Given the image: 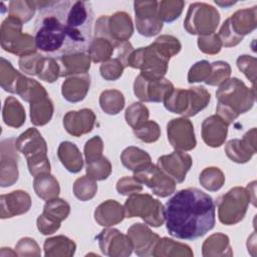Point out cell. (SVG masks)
<instances>
[{"mask_svg": "<svg viewBox=\"0 0 257 257\" xmlns=\"http://www.w3.org/2000/svg\"><path fill=\"white\" fill-rule=\"evenodd\" d=\"M165 221L171 236L184 240L198 239L215 226V203L200 189L180 190L166 203Z\"/></svg>", "mask_w": 257, "mask_h": 257, "instance_id": "1", "label": "cell"}, {"mask_svg": "<svg viewBox=\"0 0 257 257\" xmlns=\"http://www.w3.org/2000/svg\"><path fill=\"white\" fill-rule=\"evenodd\" d=\"M69 1H36L39 17L36 20L35 43L40 52L48 57L77 53L65 25Z\"/></svg>", "mask_w": 257, "mask_h": 257, "instance_id": "2", "label": "cell"}, {"mask_svg": "<svg viewBox=\"0 0 257 257\" xmlns=\"http://www.w3.org/2000/svg\"><path fill=\"white\" fill-rule=\"evenodd\" d=\"M255 95L254 87H248L237 77L229 78L216 91V114L230 124L253 107Z\"/></svg>", "mask_w": 257, "mask_h": 257, "instance_id": "3", "label": "cell"}, {"mask_svg": "<svg viewBox=\"0 0 257 257\" xmlns=\"http://www.w3.org/2000/svg\"><path fill=\"white\" fill-rule=\"evenodd\" d=\"M93 11L89 2L76 1L70 5L65 16V25L76 52H85L92 40Z\"/></svg>", "mask_w": 257, "mask_h": 257, "instance_id": "4", "label": "cell"}, {"mask_svg": "<svg viewBox=\"0 0 257 257\" xmlns=\"http://www.w3.org/2000/svg\"><path fill=\"white\" fill-rule=\"evenodd\" d=\"M15 146L17 151L25 156L28 171L33 177L43 173H50L47 145L37 128L29 127L22 133L17 138Z\"/></svg>", "mask_w": 257, "mask_h": 257, "instance_id": "5", "label": "cell"}, {"mask_svg": "<svg viewBox=\"0 0 257 257\" xmlns=\"http://www.w3.org/2000/svg\"><path fill=\"white\" fill-rule=\"evenodd\" d=\"M23 23L8 15L0 27V43L3 50L17 56H25L35 53L37 50L35 38L27 33H22Z\"/></svg>", "mask_w": 257, "mask_h": 257, "instance_id": "6", "label": "cell"}, {"mask_svg": "<svg viewBox=\"0 0 257 257\" xmlns=\"http://www.w3.org/2000/svg\"><path fill=\"white\" fill-rule=\"evenodd\" d=\"M126 218L141 217L145 223L152 227H160L165 222V207L149 194H135L128 196L124 205Z\"/></svg>", "mask_w": 257, "mask_h": 257, "instance_id": "7", "label": "cell"}, {"mask_svg": "<svg viewBox=\"0 0 257 257\" xmlns=\"http://www.w3.org/2000/svg\"><path fill=\"white\" fill-rule=\"evenodd\" d=\"M251 196L246 188L234 187L218 199L219 221L227 226L235 225L243 220Z\"/></svg>", "mask_w": 257, "mask_h": 257, "instance_id": "8", "label": "cell"}, {"mask_svg": "<svg viewBox=\"0 0 257 257\" xmlns=\"http://www.w3.org/2000/svg\"><path fill=\"white\" fill-rule=\"evenodd\" d=\"M170 59L159 52L153 44L135 49L127 62V66L141 70L143 76L149 79L163 78L168 71Z\"/></svg>", "mask_w": 257, "mask_h": 257, "instance_id": "9", "label": "cell"}, {"mask_svg": "<svg viewBox=\"0 0 257 257\" xmlns=\"http://www.w3.org/2000/svg\"><path fill=\"white\" fill-rule=\"evenodd\" d=\"M220 22L218 10L210 4L203 2L192 3L189 6L184 28L192 35H209L215 33Z\"/></svg>", "mask_w": 257, "mask_h": 257, "instance_id": "10", "label": "cell"}, {"mask_svg": "<svg viewBox=\"0 0 257 257\" xmlns=\"http://www.w3.org/2000/svg\"><path fill=\"white\" fill-rule=\"evenodd\" d=\"M133 33V20L130 14L123 11H117L110 16H100L94 27L95 37L106 38L113 43L127 41Z\"/></svg>", "mask_w": 257, "mask_h": 257, "instance_id": "11", "label": "cell"}, {"mask_svg": "<svg viewBox=\"0 0 257 257\" xmlns=\"http://www.w3.org/2000/svg\"><path fill=\"white\" fill-rule=\"evenodd\" d=\"M70 213L69 204L60 198H54L46 201L43 212L38 216L36 225L38 231L43 235H51L55 233Z\"/></svg>", "mask_w": 257, "mask_h": 257, "instance_id": "12", "label": "cell"}, {"mask_svg": "<svg viewBox=\"0 0 257 257\" xmlns=\"http://www.w3.org/2000/svg\"><path fill=\"white\" fill-rule=\"evenodd\" d=\"M174 88V84L165 77L149 79L139 74L134 82V93L144 102H164Z\"/></svg>", "mask_w": 257, "mask_h": 257, "instance_id": "13", "label": "cell"}, {"mask_svg": "<svg viewBox=\"0 0 257 257\" xmlns=\"http://www.w3.org/2000/svg\"><path fill=\"white\" fill-rule=\"evenodd\" d=\"M134 177L141 184L150 188L154 195L161 198L172 195L176 190V182L167 176L157 165L152 163L134 173Z\"/></svg>", "mask_w": 257, "mask_h": 257, "instance_id": "14", "label": "cell"}, {"mask_svg": "<svg viewBox=\"0 0 257 257\" xmlns=\"http://www.w3.org/2000/svg\"><path fill=\"white\" fill-rule=\"evenodd\" d=\"M136 27L138 32L146 37H152L161 32L163 21L158 14V1H135Z\"/></svg>", "mask_w": 257, "mask_h": 257, "instance_id": "15", "label": "cell"}, {"mask_svg": "<svg viewBox=\"0 0 257 257\" xmlns=\"http://www.w3.org/2000/svg\"><path fill=\"white\" fill-rule=\"evenodd\" d=\"M167 136L176 151L188 152L197 145L194 125L188 117L171 119L167 124Z\"/></svg>", "mask_w": 257, "mask_h": 257, "instance_id": "16", "label": "cell"}, {"mask_svg": "<svg viewBox=\"0 0 257 257\" xmlns=\"http://www.w3.org/2000/svg\"><path fill=\"white\" fill-rule=\"evenodd\" d=\"M100 251L109 257H127L133 252V244L127 235L115 228L105 227L96 237Z\"/></svg>", "mask_w": 257, "mask_h": 257, "instance_id": "17", "label": "cell"}, {"mask_svg": "<svg viewBox=\"0 0 257 257\" xmlns=\"http://www.w3.org/2000/svg\"><path fill=\"white\" fill-rule=\"evenodd\" d=\"M14 138L6 139L0 145V186L10 187L18 181V154Z\"/></svg>", "mask_w": 257, "mask_h": 257, "instance_id": "18", "label": "cell"}, {"mask_svg": "<svg viewBox=\"0 0 257 257\" xmlns=\"http://www.w3.org/2000/svg\"><path fill=\"white\" fill-rule=\"evenodd\" d=\"M193 161L189 154L182 151H174L169 155L161 156L158 159L157 166L172 180L177 183H183L187 173L192 167Z\"/></svg>", "mask_w": 257, "mask_h": 257, "instance_id": "19", "label": "cell"}, {"mask_svg": "<svg viewBox=\"0 0 257 257\" xmlns=\"http://www.w3.org/2000/svg\"><path fill=\"white\" fill-rule=\"evenodd\" d=\"M128 238L132 241L135 253L140 257L153 256L154 249L160 236L153 232L147 225L135 223L127 229Z\"/></svg>", "mask_w": 257, "mask_h": 257, "instance_id": "20", "label": "cell"}, {"mask_svg": "<svg viewBox=\"0 0 257 257\" xmlns=\"http://www.w3.org/2000/svg\"><path fill=\"white\" fill-rule=\"evenodd\" d=\"M227 157L237 164L249 162L256 154V127L249 130L242 138L230 140L225 146Z\"/></svg>", "mask_w": 257, "mask_h": 257, "instance_id": "21", "label": "cell"}, {"mask_svg": "<svg viewBox=\"0 0 257 257\" xmlns=\"http://www.w3.org/2000/svg\"><path fill=\"white\" fill-rule=\"evenodd\" d=\"M95 119V113L90 108L70 110L63 116V126L69 135L80 137L92 131Z\"/></svg>", "mask_w": 257, "mask_h": 257, "instance_id": "22", "label": "cell"}, {"mask_svg": "<svg viewBox=\"0 0 257 257\" xmlns=\"http://www.w3.org/2000/svg\"><path fill=\"white\" fill-rule=\"evenodd\" d=\"M31 208L30 195L22 190H16L0 197L1 219L12 218L27 213Z\"/></svg>", "mask_w": 257, "mask_h": 257, "instance_id": "23", "label": "cell"}, {"mask_svg": "<svg viewBox=\"0 0 257 257\" xmlns=\"http://www.w3.org/2000/svg\"><path fill=\"white\" fill-rule=\"evenodd\" d=\"M229 124L217 114L205 118L202 122L201 135L204 143L211 148L221 147L227 138Z\"/></svg>", "mask_w": 257, "mask_h": 257, "instance_id": "24", "label": "cell"}, {"mask_svg": "<svg viewBox=\"0 0 257 257\" xmlns=\"http://www.w3.org/2000/svg\"><path fill=\"white\" fill-rule=\"evenodd\" d=\"M59 68L60 77H69L73 75L85 74L90 68V57L86 52H77L62 55L56 58Z\"/></svg>", "mask_w": 257, "mask_h": 257, "instance_id": "25", "label": "cell"}, {"mask_svg": "<svg viewBox=\"0 0 257 257\" xmlns=\"http://www.w3.org/2000/svg\"><path fill=\"white\" fill-rule=\"evenodd\" d=\"M90 86L89 74H79L66 77L61 85V93L69 102H79L84 99Z\"/></svg>", "mask_w": 257, "mask_h": 257, "instance_id": "26", "label": "cell"}, {"mask_svg": "<svg viewBox=\"0 0 257 257\" xmlns=\"http://www.w3.org/2000/svg\"><path fill=\"white\" fill-rule=\"evenodd\" d=\"M125 218L124 208L115 200H106L94 210V220L102 227H111Z\"/></svg>", "mask_w": 257, "mask_h": 257, "instance_id": "27", "label": "cell"}, {"mask_svg": "<svg viewBox=\"0 0 257 257\" xmlns=\"http://www.w3.org/2000/svg\"><path fill=\"white\" fill-rule=\"evenodd\" d=\"M228 20L232 30L244 38L245 35L250 34L257 27V7L239 9Z\"/></svg>", "mask_w": 257, "mask_h": 257, "instance_id": "28", "label": "cell"}, {"mask_svg": "<svg viewBox=\"0 0 257 257\" xmlns=\"http://www.w3.org/2000/svg\"><path fill=\"white\" fill-rule=\"evenodd\" d=\"M57 157L68 172L75 174L82 170V155L75 144L68 141L60 143L57 149Z\"/></svg>", "mask_w": 257, "mask_h": 257, "instance_id": "29", "label": "cell"}, {"mask_svg": "<svg viewBox=\"0 0 257 257\" xmlns=\"http://www.w3.org/2000/svg\"><path fill=\"white\" fill-rule=\"evenodd\" d=\"M202 255L204 257H224L233 256L230 239L226 234L214 233L209 236L202 245Z\"/></svg>", "mask_w": 257, "mask_h": 257, "instance_id": "30", "label": "cell"}, {"mask_svg": "<svg viewBox=\"0 0 257 257\" xmlns=\"http://www.w3.org/2000/svg\"><path fill=\"white\" fill-rule=\"evenodd\" d=\"M45 257H71L76 250V244L66 236L58 235L47 238L43 244Z\"/></svg>", "mask_w": 257, "mask_h": 257, "instance_id": "31", "label": "cell"}, {"mask_svg": "<svg viewBox=\"0 0 257 257\" xmlns=\"http://www.w3.org/2000/svg\"><path fill=\"white\" fill-rule=\"evenodd\" d=\"M193 255L190 246L168 237L160 238L153 252V256L156 257H193Z\"/></svg>", "mask_w": 257, "mask_h": 257, "instance_id": "32", "label": "cell"}, {"mask_svg": "<svg viewBox=\"0 0 257 257\" xmlns=\"http://www.w3.org/2000/svg\"><path fill=\"white\" fill-rule=\"evenodd\" d=\"M33 189L36 195L44 201L57 198L60 193L59 183L50 173L35 176L33 180Z\"/></svg>", "mask_w": 257, "mask_h": 257, "instance_id": "33", "label": "cell"}, {"mask_svg": "<svg viewBox=\"0 0 257 257\" xmlns=\"http://www.w3.org/2000/svg\"><path fill=\"white\" fill-rule=\"evenodd\" d=\"M2 118L6 125L18 128L25 122L26 113L23 105L14 96H8L3 104Z\"/></svg>", "mask_w": 257, "mask_h": 257, "instance_id": "34", "label": "cell"}, {"mask_svg": "<svg viewBox=\"0 0 257 257\" xmlns=\"http://www.w3.org/2000/svg\"><path fill=\"white\" fill-rule=\"evenodd\" d=\"M120 161L124 168L134 173L144 169L152 163L151 156L138 147H127L120 154Z\"/></svg>", "mask_w": 257, "mask_h": 257, "instance_id": "35", "label": "cell"}, {"mask_svg": "<svg viewBox=\"0 0 257 257\" xmlns=\"http://www.w3.org/2000/svg\"><path fill=\"white\" fill-rule=\"evenodd\" d=\"M25 75L17 71L10 61L1 57L0 62V85L1 87L10 93L18 92L19 86Z\"/></svg>", "mask_w": 257, "mask_h": 257, "instance_id": "36", "label": "cell"}, {"mask_svg": "<svg viewBox=\"0 0 257 257\" xmlns=\"http://www.w3.org/2000/svg\"><path fill=\"white\" fill-rule=\"evenodd\" d=\"M30 118L34 125L42 126L50 121L54 107L52 100L46 96L30 103Z\"/></svg>", "mask_w": 257, "mask_h": 257, "instance_id": "37", "label": "cell"}, {"mask_svg": "<svg viewBox=\"0 0 257 257\" xmlns=\"http://www.w3.org/2000/svg\"><path fill=\"white\" fill-rule=\"evenodd\" d=\"M114 44L110 40L102 37H94L87 49L91 61L98 63L110 59L114 53Z\"/></svg>", "mask_w": 257, "mask_h": 257, "instance_id": "38", "label": "cell"}, {"mask_svg": "<svg viewBox=\"0 0 257 257\" xmlns=\"http://www.w3.org/2000/svg\"><path fill=\"white\" fill-rule=\"evenodd\" d=\"M189 107L184 117H191L199 113L209 104L211 100L210 92L204 86H193L188 88Z\"/></svg>", "mask_w": 257, "mask_h": 257, "instance_id": "39", "label": "cell"}, {"mask_svg": "<svg viewBox=\"0 0 257 257\" xmlns=\"http://www.w3.org/2000/svg\"><path fill=\"white\" fill-rule=\"evenodd\" d=\"M124 96L117 89H105L99 95L100 108L109 115L119 113L124 107Z\"/></svg>", "mask_w": 257, "mask_h": 257, "instance_id": "40", "label": "cell"}, {"mask_svg": "<svg viewBox=\"0 0 257 257\" xmlns=\"http://www.w3.org/2000/svg\"><path fill=\"white\" fill-rule=\"evenodd\" d=\"M164 106L170 112L182 114L184 116L189 107L188 89L174 88L169 96L164 100Z\"/></svg>", "mask_w": 257, "mask_h": 257, "instance_id": "41", "label": "cell"}, {"mask_svg": "<svg viewBox=\"0 0 257 257\" xmlns=\"http://www.w3.org/2000/svg\"><path fill=\"white\" fill-rule=\"evenodd\" d=\"M17 94L26 102H34L40 98L48 96L46 89L37 80L24 76Z\"/></svg>", "mask_w": 257, "mask_h": 257, "instance_id": "42", "label": "cell"}, {"mask_svg": "<svg viewBox=\"0 0 257 257\" xmlns=\"http://www.w3.org/2000/svg\"><path fill=\"white\" fill-rule=\"evenodd\" d=\"M199 182L204 189L210 192H217L225 184V175L219 168L209 167L201 172Z\"/></svg>", "mask_w": 257, "mask_h": 257, "instance_id": "43", "label": "cell"}, {"mask_svg": "<svg viewBox=\"0 0 257 257\" xmlns=\"http://www.w3.org/2000/svg\"><path fill=\"white\" fill-rule=\"evenodd\" d=\"M185 2L183 0H163L158 2V14L164 22L171 23L178 19L184 9Z\"/></svg>", "mask_w": 257, "mask_h": 257, "instance_id": "44", "label": "cell"}, {"mask_svg": "<svg viewBox=\"0 0 257 257\" xmlns=\"http://www.w3.org/2000/svg\"><path fill=\"white\" fill-rule=\"evenodd\" d=\"M37 9L36 1L16 0L9 3V15L19 19L22 23L28 22Z\"/></svg>", "mask_w": 257, "mask_h": 257, "instance_id": "45", "label": "cell"}, {"mask_svg": "<svg viewBox=\"0 0 257 257\" xmlns=\"http://www.w3.org/2000/svg\"><path fill=\"white\" fill-rule=\"evenodd\" d=\"M97 192L96 181L90 177L82 176L75 180L73 184V194L80 201L91 200Z\"/></svg>", "mask_w": 257, "mask_h": 257, "instance_id": "46", "label": "cell"}, {"mask_svg": "<svg viewBox=\"0 0 257 257\" xmlns=\"http://www.w3.org/2000/svg\"><path fill=\"white\" fill-rule=\"evenodd\" d=\"M152 44L168 59H171L173 56L177 55L182 49L180 40L177 37L168 34L159 36Z\"/></svg>", "mask_w": 257, "mask_h": 257, "instance_id": "47", "label": "cell"}, {"mask_svg": "<svg viewBox=\"0 0 257 257\" xmlns=\"http://www.w3.org/2000/svg\"><path fill=\"white\" fill-rule=\"evenodd\" d=\"M149 108L142 102H134L125 109L124 118L126 123L134 128L140 126L145 121L149 120Z\"/></svg>", "mask_w": 257, "mask_h": 257, "instance_id": "48", "label": "cell"}, {"mask_svg": "<svg viewBox=\"0 0 257 257\" xmlns=\"http://www.w3.org/2000/svg\"><path fill=\"white\" fill-rule=\"evenodd\" d=\"M111 164L105 157L86 164V175L95 181H103L111 174Z\"/></svg>", "mask_w": 257, "mask_h": 257, "instance_id": "49", "label": "cell"}, {"mask_svg": "<svg viewBox=\"0 0 257 257\" xmlns=\"http://www.w3.org/2000/svg\"><path fill=\"white\" fill-rule=\"evenodd\" d=\"M231 71L232 69L228 62L222 60L214 61L211 63V73L205 83L208 85L220 86L230 78Z\"/></svg>", "mask_w": 257, "mask_h": 257, "instance_id": "50", "label": "cell"}, {"mask_svg": "<svg viewBox=\"0 0 257 257\" xmlns=\"http://www.w3.org/2000/svg\"><path fill=\"white\" fill-rule=\"evenodd\" d=\"M134 135L142 142L152 144L160 139L161 128L155 120H147L140 126L134 128Z\"/></svg>", "mask_w": 257, "mask_h": 257, "instance_id": "51", "label": "cell"}, {"mask_svg": "<svg viewBox=\"0 0 257 257\" xmlns=\"http://www.w3.org/2000/svg\"><path fill=\"white\" fill-rule=\"evenodd\" d=\"M37 76L39 79L49 83L56 81L60 77V68L57 60L53 57L44 56Z\"/></svg>", "mask_w": 257, "mask_h": 257, "instance_id": "52", "label": "cell"}, {"mask_svg": "<svg viewBox=\"0 0 257 257\" xmlns=\"http://www.w3.org/2000/svg\"><path fill=\"white\" fill-rule=\"evenodd\" d=\"M125 67L123 66L122 62L116 58V57H111L110 59L102 62L99 67V72L102 78L108 81H113L117 80L123 72V69Z\"/></svg>", "mask_w": 257, "mask_h": 257, "instance_id": "53", "label": "cell"}, {"mask_svg": "<svg viewBox=\"0 0 257 257\" xmlns=\"http://www.w3.org/2000/svg\"><path fill=\"white\" fill-rule=\"evenodd\" d=\"M43 57L44 56L38 52L20 57L18 60V65L20 70L28 75H37L39 72Z\"/></svg>", "mask_w": 257, "mask_h": 257, "instance_id": "54", "label": "cell"}, {"mask_svg": "<svg viewBox=\"0 0 257 257\" xmlns=\"http://www.w3.org/2000/svg\"><path fill=\"white\" fill-rule=\"evenodd\" d=\"M211 73V63L207 60H201L193 64L188 72V82H206Z\"/></svg>", "mask_w": 257, "mask_h": 257, "instance_id": "55", "label": "cell"}, {"mask_svg": "<svg viewBox=\"0 0 257 257\" xmlns=\"http://www.w3.org/2000/svg\"><path fill=\"white\" fill-rule=\"evenodd\" d=\"M238 69L244 73V75L250 80L252 83V87L255 88V80H256V64L257 59L251 55H240L236 61Z\"/></svg>", "mask_w": 257, "mask_h": 257, "instance_id": "56", "label": "cell"}, {"mask_svg": "<svg viewBox=\"0 0 257 257\" xmlns=\"http://www.w3.org/2000/svg\"><path fill=\"white\" fill-rule=\"evenodd\" d=\"M115 189L118 194L128 197L142 192L143 184L136 180L134 176H125L117 181Z\"/></svg>", "mask_w": 257, "mask_h": 257, "instance_id": "57", "label": "cell"}, {"mask_svg": "<svg viewBox=\"0 0 257 257\" xmlns=\"http://www.w3.org/2000/svg\"><path fill=\"white\" fill-rule=\"evenodd\" d=\"M197 43H198L199 49L203 53L210 54V55L219 53L222 47V43L216 33L199 36Z\"/></svg>", "mask_w": 257, "mask_h": 257, "instance_id": "58", "label": "cell"}, {"mask_svg": "<svg viewBox=\"0 0 257 257\" xmlns=\"http://www.w3.org/2000/svg\"><path fill=\"white\" fill-rule=\"evenodd\" d=\"M103 152V142L99 136L92 137L84 145V157L85 162H93L100 157H102Z\"/></svg>", "mask_w": 257, "mask_h": 257, "instance_id": "59", "label": "cell"}, {"mask_svg": "<svg viewBox=\"0 0 257 257\" xmlns=\"http://www.w3.org/2000/svg\"><path fill=\"white\" fill-rule=\"evenodd\" d=\"M217 35L222 43V46H225V47H234V46L238 45L243 40V37L237 35L232 30L228 18L222 24V26L219 30V33Z\"/></svg>", "mask_w": 257, "mask_h": 257, "instance_id": "60", "label": "cell"}, {"mask_svg": "<svg viewBox=\"0 0 257 257\" xmlns=\"http://www.w3.org/2000/svg\"><path fill=\"white\" fill-rule=\"evenodd\" d=\"M15 251L17 252L18 256H36V257H38L41 255V250H40V247L38 246L37 242L30 237L21 238L15 246Z\"/></svg>", "mask_w": 257, "mask_h": 257, "instance_id": "61", "label": "cell"}, {"mask_svg": "<svg viewBox=\"0 0 257 257\" xmlns=\"http://www.w3.org/2000/svg\"><path fill=\"white\" fill-rule=\"evenodd\" d=\"M255 187H256V182L253 181L252 183L248 184L246 189L248 190L250 196H251V203L253 204V206H256V202H255Z\"/></svg>", "mask_w": 257, "mask_h": 257, "instance_id": "62", "label": "cell"}, {"mask_svg": "<svg viewBox=\"0 0 257 257\" xmlns=\"http://www.w3.org/2000/svg\"><path fill=\"white\" fill-rule=\"evenodd\" d=\"M18 256L17 252L16 251H12L11 248H1V251H0V256L2 257H5V256Z\"/></svg>", "mask_w": 257, "mask_h": 257, "instance_id": "63", "label": "cell"}, {"mask_svg": "<svg viewBox=\"0 0 257 257\" xmlns=\"http://www.w3.org/2000/svg\"><path fill=\"white\" fill-rule=\"evenodd\" d=\"M215 3H216L217 5H219V6H221V7L228 8V7L232 6V5H234L236 2H234V1H218V0H216Z\"/></svg>", "mask_w": 257, "mask_h": 257, "instance_id": "64", "label": "cell"}]
</instances>
